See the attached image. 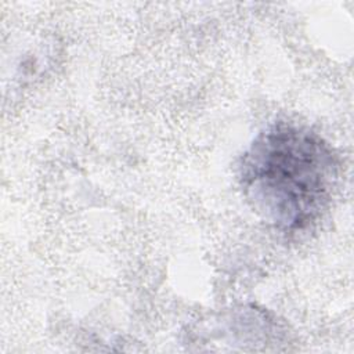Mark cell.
<instances>
[{
	"label": "cell",
	"mask_w": 354,
	"mask_h": 354,
	"mask_svg": "<svg viewBox=\"0 0 354 354\" xmlns=\"http://www.w3.org/2000/svg\"><path fill=\"white\" fill-rule=\"evenodd\" d=\"M239 188L252 210L283 234L317 224L335 196L340 159L308 127L275 122L260 131L236 166Z\"/></svg>",
	"instance_id": "obj_1"
}]
</instances>
